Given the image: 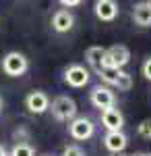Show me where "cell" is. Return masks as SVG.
Returning a JSON list of instances; mask_svg holds the SVG:
<instances>
[{"instance_id":"obj_1","label":"cell","mask_w":151,"mask_h":156,"mask_svg":"<svg viewBox=\"0 0 151 156\" xmlns=\"http://www.w3.org/2000/svg\"><path fill=\"white\" fill-rule=\"evenodd\" d=\"M97 75H99V79L106 85L118 87L120 92H128L133 87V77L126 71H122V69H99Z\"/></svg>"},{"instance_id":"obj_2","label":"cell","mask_w":151,"mask_h":156,"mask_svg":"<svg viewBox=\"0 0 151 156\" xmlns=\"http://www.w3.org/2000/svg\"><path fill=\"white\" fill-rule=\"evenodd\" d=\"M130 60V50L122 44H116L112 48L106 50L104 60H102V69H122Z\"/></svg>"},{"instance_id":"obj_3","label":"cell","mask_w":151,"mask_h":156,"mask_svg":"<svg viewBox=\"0 0 151 156\" xmlns=\"http://www.w3.org/2000/svg\"><path fill=\"white\" fill-rule=\"evenodd\" d=\"M52 115H54V119L56 121H72L77 117V102L72 100L70 96H58L54 98V102H52Z\"/></svg>"},{"instance_id":"obj_4","label":"cell","mask_w":151,"mask_h":156,"mask_svg":"<svg viewBox=\"0 0 151 156\" xmlns=\"http://www.w3.org/2000/svg\"><path fill=\"white\" fill-rule=\"evenodd\" d=\"M27 69H29V60L21 52H8L2 58V71L8 77H21L27 73Z\"/></svg>"},{"instance_id":"obj_5","label":"cell","mask_w":151,"mask_h":156,"mask_svg":"<svg viewBox=\"0 0 151 156\" xmlns=\"http://www.w3.org/2000/svg\"><path fill=\"white\" fill-rule=\"evenodd\" d=\"M69 133H70L72 140L85 142V140H89L93 133H95V125H93V121L87 119V117H75V119L69 123Z\"/></svg>"},{"instance_id":"obj_6","label":"cell","mask_w":151,"mask_h":156,"mask_svg":"<svg viewBox=\"0 0 151 156\" xmlns=\"http://www.w3.org/2000/svg\"><path fill=\"white\" fill-rule=\"evenodd\" d=\"M25 108L31 112V115H44L48 108H50V98L46 92L42 90H33L25 96Z\"/></svg>"},{"instance_id":"obj_7","label":"cell","mask_w":151,"mask_h":156,"mask_svg":"<svg viewBox=\"0 0 151 156\" xmlns=\"http://www.w3.org/2000/svg\"><path fill=\"white\" fill-rule=\"evenodd\" d=\"M91 104L99 110H106V108H112L116 104V96L108 85H97L91 90Z\"/></svg>"},{"instance_id":"obj_8","label":"cell","mask_w":151,"mask_h":156,"mask_svg":"<svg viewBox=\"0 0 151 156\" xmlns=\"http://www.w3.org/2000/svg\"><path fill=\"white\" fill-rule=\"evenodd\" d=\"M64 81L70 87H85L89 83V71L83 65H70L69 69L64 71Z\"/></svg>"},{"instance_id":"obj_9","label":"cell","mask_w":151,"mask_h":156,"mask_svg":"<svg viewBox=\"0 0 151 156\" xmlns=\"http://www.w3.org/2000/svg\"><path fill=\"white\" fill-rule=\"evenodd\" d=\"M93 11H95V17L99 19V21H114L118 17V12H120V6H118V2L114 0H97L95 4H93Z\"/></svg>"},{"instance_id":"obj_10","label":"cell","mask_w":151,"mask_h":156,"mask_svg":"<svg viewBox=\"0 0 151 156\" xmlns=\"http://www.w3.org/2000/svg\"><path fill=\"white\" fill-rule=\"evenodd\" d=\"M104 146L112 154H122L124 148L128 146V137L122 131H108L104 135Z\"/></svg>"},{"instance_id":"obj_11","label":"cell","mask_w":151,"mask_h":156,"mask_svg":"<svg viewBox=\"0 0 151 156\" xmlns=\"http://www.w3.org/2000/svg\"><path fill=\"white\" fill-rule=\"evenodd\" d=\"M102 123H104V127L108 131H122V127H124V115L116 106L106 108V110H102Z\"/></svg>"},{"instance_id":"obj_12","label":"cell","mask_w":151,"mask_h":156,"mask_svg":"<svg viewBox=\"0 0 151 156\" xmlns=\"http://www.w3.org/2000/svg\"><path fill=\"white\" fill-rule=\"evenodd\" d=\"M72 25H75V17H72V12L64 11V9H60L52 15V29L54 31H58V34H66L72 29Z\"/></svg>"},{"instance_id":"obj_13","label":"cell","mask_w":151,"mask_h":156,"mask_svg":"<svg viewBox=\"0 0 151 156\" xmlns=\"http://www.w3.org/2000/svg\"><path fill=\"white\" fill-rule=\"evenodd\" d=\"M133 21L139 27H151V0L149 2H137L133 9Z\"/></svg>"},{"instance_id":"obj_14","label":"cell","mask_w":151,"mask_h":156,"mask_svg":"<svg viewBox=\"0 0 151 156\" xmlns=\"http://www.w3.org/2000/svg\"><path fill=\"white\" fill-rule=\"evenodd\" d=\"M104 54H106V48H102V46H89V48L85 50V60H87V65H89L95 73L102 69Z\"/></svg>"},{"instance_id":"obj_15","label":"cell","mask_w":151,"mask_h":156,"mask_svg":"<svg viewBox=\"0 0 151 156\" xmlns=\"http://www.w3.org/2000/svg\"><path fill=\"white\" fill-rule=\"evenodd\" d=\"M8 156H35V150H33V146L27 144V142H17L12 146Z\"/></svg>"},{"instance_id":"obj_16","label":"cell","mask_w":151,"mask_h":156,"mask_svg":"<svg viewBox=\"0 0 151 156\" xmlns=\"http://www.w3.org/2000/svg\"><path fill=\"white\" fill-rule=\"evenodd\" d=\"M137 133H139L141 137H145V140H151V119H143L137 125Z\"/></svg>"},{"instance_id":"obj_17","label":"cell","mask_w":151,"mask_h":156,"mask_svg":"<svg viewBox=\"0 0 151 156\" xmlns=\"http://www.w3.org/2000/svg\"><path fill=\"white\" fill-rule=\"evenodd\" d=\"M62 156H85V152H83L81 146H66L64 150H62Z\"/></svg>"},{"instance_id":"obj_18","label":"cell","mask_w":151,"mask_h":156,"mask_svg":"<svg viewBox=\"0 0 151 156\" xmlns=\"http://www.w3.org/2000/svg\"><path fill=\"white\" fill-rule=\"evenodd\" d=\"M143 75H145V79H149V81H151V56L143 62Z\"/></svg>"},{"instance_id":"obj_19","label":"cell","mask_w":151,"mask_h":156,"mask_svg":"<svg viewBox=\"0 0 151 156\" xmlns=\"http://www.w3.org/2000/svg\"><path fill=\"white\" fill-rule=\"evenodd\" d=\"M81 0H60V6H64V11L70 9V6H81Z\"/></svg>"},{"instance_id":"obj_20","label":"cell","mask_w":151,"mask_h":156,"mask_svg":"<svg viewBox=\"0 0 151 156\" xmlns=\"http://www.w3.org/2000/svg\"><path fill=\"white\" fill-rule=\"evenodd\" d=\"M0 156H8V152H6V148L0 144Z\"/></svg>"},{"instance_id":"obj_21","label":"cell","mask_w":151,"mask_h":156,"mask_svg":"<svg viewBox=\"0 0 151 156\" xmlns=\"http://www.w3.org/2000/svg\"><path fill=\"white\" fill-rule=\"evenodd\" d=\"M141 156H151V152H141Z\"/></svg>"},{"instance_id":"obj_22","label":"cell","mask_w":151,"mask_h":156,"mask_svg":"<svg viewBox=\"0 0 151 156\" xmlns=\"http://www.w3.org/2000/svg\"><path fill=\"white\" fill-rule=\"evenodd\" d=\"M112 156H128V154H112Z\"/></svg>"},{"instance_id":"obj_23","label":"cell","mask_w":151,"mask_h":156,"mask_svg":"<svg viewBox=\"0 0 151 156\" xmlns=\"http://www.w3.org/2000/svg\"><path fill=\"white\" fill-rule=\"evenodd\" d=\"M0 110H2V98H0Z\"/></svg>"}]
</instances>
